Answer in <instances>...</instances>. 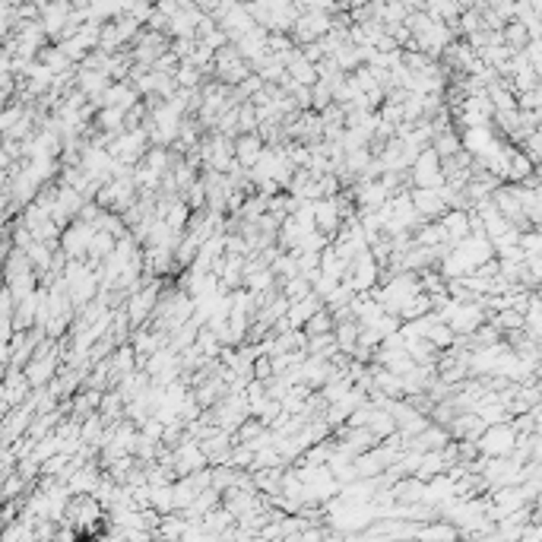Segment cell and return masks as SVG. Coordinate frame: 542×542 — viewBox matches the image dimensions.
<instances>
[{"mask_svg": "<svg viewBox=\"0 0 542 542\" xmlns=\"http://www.w3.org/2000/svg\"><path fill=\"white\" fill-rule=\"evenodd\" d=\"M520 431L508 422H495V425H485V431L479 435V451L482 457H510L514 447H517Z\"/></svg>", "mask_w": 542, "mask_h": 542, "instance_id": "obj_1", "label": "cell"}, {"mask_svg": "<svg viewBox=\"0 0 542 542\" xmlns=\"http://www.w3.org/2000/svg\"><path fill=\"white\" fill-rule=\"evenodd\" d=\"M92 235H95V225H89V222H82V219H74L64 229V235H60V251H64L70 260H82V257H89Z\"/></svg>", "mask_w": 542, "mask_h": 542, "instance_id": "obj_2", "label": "cell"}, {"mask_svg": "<svg viewBox=\"0 0 542 542\" xmlns=\"http://www.w3.org/2000/svg\"><path fill=\"white\" fill-rule=\"evenodd\" d=\"M314 229L327 235L330 241H337V235L343 232V213L333 197H324V200H314Z\"/></svg>", "mask_w": 542, "mask_h": 542, "instance_id": "obj_3", "label": "cell"}, {"mask_svg": "<svg viewBox=\"0 0 542 542\" xmlns=\"http://www.w3.org/2000/svg\"><path fill=\"white\" fill-rule=\"evenodd\" d=\"M412 203H416L422 219H441L451 210L447 200L441 197V190H431V188H412Z\"/></svg>", "mask_w": 542, "mask_h": 542, "instance_id": "obj_4", "label": "cell"}, {"mask_svg": "<svg viewBox=\"0 0 542 542\" xmlns=\"http://www.w3.org/2000/svg\"><path fill=\"white\" fill-rule=\"evenodd\" d=\"M267 153V140L260 137V131H251V133H238L235 137V159H238L245 168L260 162V156Z\"/></svg>", "mask_w": 542, "mask_h": 542, "instance_id": "obj_5", "label": "cell"}, {"mask_svg": "<svg viewBox=\"0 0 542 542\" xmlns=\"http://www.w3.org/2000/svg\"><path fill=\"white\" fill-rule=\"evenodd\" d=\"M25 378L32 381V387H48L51 381L58 378V352L51 355H38V359H32L29 365H25Z\"/></svg>", "mask_w": 542, "mask_h": 542, "instance_id": "obj_6", "label": "cell"}, {"mask_svg": "<svg viewBox=\"0 0 542 542\" xmlns=\"http://www.w3.org/2000/svg\"><path fill=\"white\" fill-rule=\"evenodd\" d=\"M441 225L444 232H447V241H451L453 247L460 245L463 238H469L473 232H469V210H447V213L441 216Z\"/></svg>", "mask_w": 542, "mask_h": 542, "instance_id": "obj_7", "label": "cell"}, {"mask_svg": "<svg viewBox=\"0 0 542 542\" xmlns=\"http://www.w3.org/2000/svg\"><path fill=\"white\" fill-rule=\"evenodd\" d=\"M302 330L308 333V337H324V333H333V330H337V314H333L327 304H324L321 311H314L311 317L304 321Z\"/></svg>", "mask_w": 542, "mask_h": 542, "instance_id": "obj_8", "label": "cell"}, {"mask_svg": "<svg viewBox=\"0 0 542 542\" xmlns=\"http://www.w3.org/2000/svg\"><path fill=\"white\" fill-rule=\"evenodd\" d=\"M457 330L451 327V321H431V327H428V339L441 349V352H447V349H453V343H457Z\"/></svg>", "mask_w": 542, "mask_h": 542, "instance_id": "obj_9", "label": "cell"}, {"mask_svg": "<svg viewBox=\"0 0 542 542\" xmlns=\"http://www.w3.org/2000/svg\"><path fill=\"white\" fill-rule=\"evenodd\" d=\"M431 146L438 149V156H441V159H451V156H457L460 149H466V146H463V137H457V131L435 133V140H431Z\"/></svg>", "mask_w": 542, "mask_h": 542, "instance_id": "obj_10", "label": "cell"}, {"mask_svg": "<svg viewBox=\"0 0 542 542\" xmlns=\"http://www.w3.org/2000/svg\"><path fill=\"white\" fill-rule=\"evenodd\" d=\"M238 466L235 463H213V488H219V492H225V488H232V485H238Z\"/></svg>", "mask_w": 542, "mask_h": 542, "instance_id": "obj_11", "label": "cell"}, {"mask_svg": "<svg viewBox=\"0 0 542 542\" xmlns=\"http://www.w3.org/2000/svg\"><path fill=\"white\" fill-rule=\"evenodd\" d=\"M282 292H286V295L292 298V302H302V298H308V295L314 292V282L308 280L304 273H298L295 280H289L286 286H282Z\"/></svg>", "mask_w": 542, "mask_h": 542, "instance_id": "obj_12", "label": "cell"}, {"mask_svg": "<svg viewBox=\"0 0 542 542\" xmlns=\"http://www.w3.org/2000/svg\"><path fill=\"white\" fill-rule=\"evenodd\" d=\"M530 172H533V159L526 156V153H514V156L508 159V178L510 181H523Z\"/></svg>", "mask_w": 542, "mask_h": 542, "instance_id": "obj_13", "label": "cell"}, {"mask_svg": "<svg viewBox=\"0 0 542 542\" xmlns=\"http://www.w3.org/2000/svg\"><path fill=\"white\" fill-rule=\"evenodd\" d=\"M289 70H292V76H295V82H304V86H314L317 80V67L311 64V60H289Z\"/></svg>", "mask_w": 542, "mask_h": 542, "instance_id": "obj_14", "label": "cell"}, {"mask_svg": "<svg viewBox=\"0 0 542 542\" xmlns=\"http://www.w3.org/2000/svg\"><path fill=\"white\" fill-rule=\"evenodd\" d=\"M495 324L501 330H520V327H526V317H523V311L520 308H504V311H498V317H492Z\"/></svg>", "mask_w": 542, "mask_h": 542, "instance_id": "obj_15", "label": "cell"}, {"mask_svg": "<svg viewBox=\"0 0 542 542\" xmlns=\"http://www.w3.org/2000/svg\"><path fill=\"white\" fill-rule=\"evenodd\" d=\"M184 200H188L190 210H203V206H206V184H203V178H197L188 190H184Z\"/></svg>", "mask_w": 542, "mask_h": 542, "instance_id": "obj_16", "label": "cell"}, {"mask_svg": "<svg viewBox=\"0 0 542 542\" xmlns=\"http://www.w3.org/2000/svg\"><path fill=\"white\" fill-rule=\"evenodd\" d=\"M520 247H523L526 254H542V235L539 232H526V235H520Z\"/></svg>", "mask_w": 542, "mask_h": 542, "instance_id": "obj_17", "label": "cell"}, {"mask_svg": "<svg viewBox=\"0 0 542 542\" xmlns=\"http://www.w3.org/2000/svg\"><path fill=\"white\" fill-rule=\"evenodd\" d=\"M457 533H460L457 526H425V530H419V536H428V539H431V536H444V539H453Z\"/></svg>", "mask_w": 542, "mask_h": 542, "instance_id": "obj_18", "label": "cell"}]
</instances>
